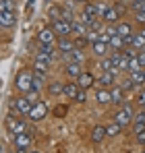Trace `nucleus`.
I'll use <instances>...</instances> for the list:
<instances>
[{
  "instance_id": "1",
  "label": "nucleus",
  "mask_w": 145,
  "mask_h": 153,
  "mask_svg": "<svg viewBox=\"0 0 145 153\" xmlns=\"http://www.w3.org/2000/svg\"><path fill=\"white\" fill-rule=\"evenodd\" d=\"M15 85H17V89L19 91H31V87H33V71H21L17 79H15Z\"/></svg>"
},
{
  "instance_id": "2",
  "label": "nucleus",
  "mask_w": 145,
  "mask_h": 153,
  "mask_svg": "<svg viewBox=\"0 0 145 153\" xmlns=\"http://www.w3.org/2000/svg\"><path fill=\"white\" fill-rule=\"evenodd\" d=\"M6 130L15 137V134H21V132H27V122L19 120L17 116H6Z\"/></svg>"
},
{
  "instance_id": "3",
  "label": "nucleus",
  "mask_w": 145,
  "mask_h": 153,
  "mask_svg": "<svg viewBox=\"0 0 145 153\" xmlns=\"http://www.w3.org/2000/svg\"><path fill=\"white\" fill-rule=\"evenodd\" d=\"M52 29L56 31L58 37H69L72 33V21H67V19H56L52 21Z\"/></svg>"
},
{
  "instance_id": "4",
  "label": "nucleus",
  "mask_w": 145,
  "mask_h": 153,
  "mask_svg": "<svg viewBox=\"0 0 145 153\" xmlns=\"http://www.w3.org/2000/svg\"><path fill=\"white\" fill-rule=\"evenodd\" d=\"M46 116H48V103L46 102H37L31 108V112H29L31 122H40V120H44Z\"/></svg>"
},
{
  "instance_id": "5",
  "label": "nucleus",
  "mask_w": 145,
  "mask_h": 153,
  "mask_svg": "<svg viewBox=\"0 0 145 153\" xmlns=\"http://www.w3.org/2000/svg\"><path fill=\"white\" fill-rule=\"evenodd\" d=\"M13 143H15L17 149H29L31 143H33V134H31V130L21 132V134H15V137H13Z\"/></svg>"
},
{
  "instance_id": "6",
  "label": "nucleus",
  "mask_w": 145,
  "mask_h": 153,
  "mask_svg": "<svg viewBox=\"0 0 145 153\" xmlns=\"http://www.w3.org/2000/svg\"><path fill=\"white\" fill-rule=\"evenodd\" d=\"M116 76H118V68H114V71H104L102 75L97 76V83H99L102 87H112V85L116 83Z\"/></svg>"
},
{
  "instance_id": "7",
  "label": "nucleus",
  "mask_w": 145,
  "mask_h": 153,
  "mask_svg": "<svg viewBox=\"0 0 145 153\" xmlns=\"http://www.w3.org/2000/svg\"><path fill=\"white\" fill-rule=\"evenodd\" d=\"M37 39H40V44H52V46H54V42L58 39V35H56V31H54L52 27H44V29L37 33Z\"/></svg>"
},
{
  "instance_id": "8",
  "label": "nucleus",
  "mask_w": 145,
  "mask_h": 153,
  "mask_svg": "<svg viewBox=\"0 0 145 153\" xmlns=\"http://www.w3.org/2000/svg\"><path fill=\"white\" fill-rule=\"evenodd\" d=\"M114 122H118V124L124 128V126H129L131 122H135V116H133V114H129L124 108H120L118 112H114Z\"/></svg>"
},
{
  "instance_id": "9",
  "label": "nucleus",
  "mask_w": 145,
  "mask_h": 153,
  "mask_svg": "<svg viewBox=\"0 0 145 153\" xmlns=\"http://www.w3.org/2000/svg\"><path fill=\"white\" fill-rule=\"evenodd\" d=\"M56 48H58L60 54L64 56V54H71L77 46H75V42H72L71 37H58V39H56Z\"/></svg>"
},
{
  "instance_id": "10",
  "label": "nucleus",
  "mask_w": 145,
  "mask_h": 153,
  "mask_svg": "<svg viewBox=\"0 0 145 153\" xmlns=\"http://www.w3.org/2000/svg\"><path fill=\"white\" fill-rule=\"evenodd\" d=\"M102 21H104L106 25H116V23H120V13L116 10V6H110V8L106 10V15L102 17Z\"/></svg>"
},
{
  "instance_id": "11",
  "label": "nucleus",
  "mask_w": 145,
  "mask_h": 153,
  "mask_svg": "<svg viewBox=\"0 0 145 153\" xmlns=\"http://www.w3.org/2000/svg\"><path fill=\"white\" fill-rule=\"evenodd\" d=\"M96 102L99 105H108V103H112V93H110V89H106V87H99L96 91Z\"/></svg>"
},
{
  "instance_id": "12",
  "label": "nucleus",
  "mask_w": 145,
  "mask_h": 153,
  "mask_svg": "<svg viewBox=\"0 0 145 153\" xmlns=\"http://www.w3.org/2000/svg\"><path fill=\"white\" fill-rule=\"evenodd\" d=\"M0 23H2V27H15L17 25L15 10H0Z\"/></svg>"
},
{
  "instance_id": "13",
  "label": "nucleus",
  "mask_w": 145,
  "mask_h": 153,
  "mask_svg": "<svg viewBox=\"0 0 145 153\" xmlns=\"http://www.w3.org/2000/svg\"><path fill=\"white\" fill-rule=\"evenodd\" d=\"M93 83H96V76L91 75V73H87V71H83L81 76L77 79V85L81 89H89V87H93Z\"/></svg>"
},
{
  "instance_id": "14",
  "label": "nucleus",
  "mask_w": 145,
  "mask_h": 153,
  "mask_svg": "<svg viewBox=\"0 0 145 153\" xmlns=\"http://www.w3.org/2000/svg\"><path fill=\"white\" fill-rule=\"evenodd\" d=\"M15 102H17V110H19V114H23V116H29V112H31L33 103L27 100V95H21V97H17Z\"/></svg>"
},
{
  "instance_id": "15",
  "label": "nucleus",
  "mask_w": 145,
  "mask_h": 153,
  "mask_svg": "<svg viewBox=\"0 0 145 153\" xmlns=\"http://www.w3.org/2000/svg\"><path fill=\"white\" fill-rule=\"evenodd\" d=\"M108 50H110V46L104 44V42H96V44H91V54H93L96 58H106V56H108Z\"/></svg>"
},
{
  "instance_id": "16",
  "label": "nucleus",
  "mask_w": 145,
  "mask_h": 153,
  "mask_svg": "<svg viewBox=\"0 0 145 153\" xmlns=\"http://www.w3.org/2000/svg\"><path fill=\"white\" fill-rule=\"evenodd\" d=\"M64 73L71 76V79H79L81 76V64L79 62H64Z\"/></svg>"
},
{
  "instance_id": "17",
  "label": "nucleus",
  "mask_w": 145,
  "mask_h": 153,
  "mask_svg": "<svg viewBox=\"0 0 145 153\" xmlns=\"http://www.w3.org/2000/svg\"><path fill=\"white\" fill-rule=\"evenodd\" d=\"M62 60H64V62H79V64H83V60H85V54H83V50L75 48L71 54H64V56H62Z\"/></svg>"
},
{
  "instance_id": "18",
  "label": "nucleus",
  "mask_w": 145,
  "mask_h": 153,
  "mask_svg": "<svg viewBox=\"0 0 145 153\" xmlns=\"http://www.w3.org/2000/svg\"><path fill=\"white\" fill-rule=\"evenodd\" d=\"M48 93L50 95H64V83H60V81L48 83Z\"/></svg>"
},
{
  "instance_id": "19",
  "label": "nucleus",
  "mask_w": 145,
  "mask_h": 153,
  "mask_svg": "<svg viewBox=\"0 0 145 153\" xmlns=\"http://www.w3.org/2000/svg\"><path fill=\"white\" fill-rule=\"evenodd\" d=\"M110 93H112V103H124V89L120 85H114Z\"/></svg>"
},
{
  "instance_id": "20",
  "label": "nucleus",
  "mask_w": 145,
  "mask_h": 153,
  "mask_svg": "<svg viewBox=\"0 0 145 153\" xmlns=\"http://www.w3.org/2000/svg\"><path fill=\"white\" fill-rule=\"evenodd\" d=\"M106 137H108L106 126H93V130H91V141H93V143H102Z\"/></svg>"
},
{
  "instance_id": "21",
  "label": "nucleus",
  "mask_w": 145,
  "mask_h": 153,
  "mask_svg": "<svg viewBox=\"0 0 145 153\" xmlns=\"http://www.w3.org/2000/svg\"><path fill=\"white\" fill-rule=\"evenodd\" d=\"M72 33H77V35L85 37V35L89 33V25H85L81 19H79V21H72Z\"/></svg>"
},
{
  "instance_id": "22",
  "label": "nucleus",
  "mask_w": 145,
  "mask_h": 153,
  "mask_svg": "<svg viewBox=\"0 0 145 153\" xmlns=\"http://www.w3.org/2000/svg\"><path fill=\"white\" fill-rule=\"evenodd\" d=\"M116 33H118L120 37L133 35V25H131V23H126V21H120V23H116Z\"/></svg>"
},
{
  "instance_id": "23",
  "label": "nucleus",
  "mask_w": 145,
  "mask_h": 153,
  "mask_svg": "<svg viewBox=\"0 0 145 153\" xmlns=\"http://www.w3.org/2000/svg\"><path fill=\"white\" fill-rule=\"evenodd\" d=\"M79 85L77 83H64V97H69V100H75L77 97V93H79Z\"/></svg>"
},
{
  "instance_id": "24",
  "label": "nucleus",
  "mask_w": 145,
  "mask_h": 153,
  "mask_svg": "<svg viewBox=\"0 0 145 153\" xmlns=\"http://www.w3.org/2000/svg\"><path fill=\"white\" fill-rule=\"evenodd\" d=\"M35 73H44V75H48V71H50V62H44V60H33V66H31Z\"/></svg>"
},
{
  "instance_id": "25",
  "label": "nucleus",
  "mask_w": 145,
  "mask_h": 153,
  "mask_svg": "<svg viewBox=\"0 0 145 153\" xmlns=\"http://www.w3.org/2000/svg\"><path fill=\"white\" fill-rule=\"evenodd\" d=\"M62 10H64V8H60V6H56V4H50L48 6V17L52 19V21L62 19Z\"/></svg>"
},
{
  "instance_id": "26",
  "label": "nucleus",
  "mask_w": 145,
  "mask_h": 153,
  "mask_svg": "<svg viewBox=\"0 0 145 153\" xmlns=\"http://www.w3.org/2000/svg\"><path fill=\"white\" fill-rule=\"evenodd\" d=\"M110 48H112V50L122 52V50H124V39H122L120 35H114V37L110 39Z\"/></svg>"
},
{
  "instance_id": "27",
  "label": "nucleus",
  "mask_w": 145,
  "mask_h": 153,
  "mask_svg": "<svg viewBox=\"0 0 145 153\" xmlns=\"http://www.w3.org/2000/svg\"><path fill=\"white\" fill-rule=\"evenodd\" d=\"M131 79H133V83H135L137 87H143V85H145V75H143V68H141V71H137V73H131Z\"/></svg>"
},
{
  "instance_id": "28",
  "label": "nucleus",
  "mask_w": 145,
  "mask_h": 153,
  "mask_svg": "<svg viewBox=\"0 0 145 153\" xmlns=\"http://www.w3.org/2000/svg\"><path fill=\"white\" fill-rule=\"evenodd\" d=\"M97 66L102 68V71H114L116 66L112 64V60H110V56H106V58H99V62H97Z\"/></svg>"
},
{
  "instance_id": "29",
  "label": "nucleus",
  "mask_w": 145,
  "mask_h": 153,
  "mask_svg": "<svg viewBox=\"0 0 145 153\" xmlns=\"http://www.w3.org/2000/svg\"><path fill=\"white\" fill-rule=\"evenodd\" d=\"M37 54L52 58V56H54V46H52V44H40V50H37Z\"/></svg>"
},
{
  "instance_id": "30",
  "label": "nucleus",
  "mask_w": 145,
  "mask_h": 153,
  "mask_svg": "<svg viewBox=\"0 0 145 153\" xmlns=\"http://www.w3.org/2000/svg\"><path fill=\"white\" fill-rule=\"evenodd\" d=\"M133 48H135V50H145V37L141 33H135V37H133Z\"/></svg>"
},
{
  "instance_id": "31",
  "label": "nucleus",
  "mask_w": 145,
  "mask_h": 153,
  "mask_svg": "<svg viewBox=\"0 0 145 153\" xmlns=\"http://www.w3.org/2000/svg\"><path fill=\"white\" fill-rule=\"evenodd\" d=\"M122 126L118 124V122H112V124H108L106 126V132H108V137H116V134H120Z\"/></svg>"
},
{
  "instance_id": "32",
  "label": "nucleus",
  "mask_w": 145,
  "mask_h": 153,
  "mask_svg": "<svg viewBox=\"0 0 145 153\" xmlns=\"http://www.w3.org/2000/svg\"><path fill=\"white\" fill-rule=\"evenodd\" d=\"M122 58H124V54H122V52H118V50H114V52H112V54H110V60H112V64H114L116 68L120 66ZM118 71H120V68H118Z\"/></svg>"
},
{
  "instance_id": "33",
  "label": "nucleus",
  "mask_w": 145,
  "mask_h": 153,
  "mask_svg": "<svg viewBox=\"0 0 145 153\" xmlns=\"http://www.w3.org/2000/svg\"><path fill=\"white\" fill-rule=\"evenodd\" d=\"M83 13L96 19V17H97V6H96V4H91V2H87V4H83Z\"/></svg>"
},
{
  "instance_id": "34",
  "label": "nucleus",
  "mask_w": 145,
  "mask_h": 153,
  "mask_svg": "<svg viewBox=\"0 0 145 153\" xmlns=\"http://www.w3.org/2000/svg\"><path fill=\"white\" fill-rule=\"evenodd\" d=\"M137 71H141V64H139L137 56H133L131 62H129V75H131V73H137Z\"/></svg>"
},
{
  "instance_id": "35",
  "label": "nucleus",
  "mask_w": 145,
  "mask_h": 153,
  "mask_svg": "<svg viewBox=\"0 0 145 153\" xmlns=\"http://www.w3.org/2000/svg\"><path fill=\"white\" fill-rule=\"evenodd\" d=\"M15 6H17L15 0H2L0 2V10H15Z\"/></svg>"
},
{
  "instance_id": "36",
  "label": "nucleus",
  "mask_w": 145,
  "mask_h": 153,
  "mask_svg": "<svg viewBox=\"0 0 145 153\" xmlns=\"http://www.w3.org/2000/svg\"><path fill=\"white\" fill-rule=\"evenodd\" d=\"M85 37H87V42H89V46H91V44L99 42V31H93V29H89V33H87Z\"/></svg>"
},
{
  "instance_id": "37",
  "label": "nucleus",
  "mask_w": 145,
  "mask_h": 153,
  "mask_svg": "<svg viewBox=\"0 0 145 153\" xmlns=\"http://www.w3.org/2000/svg\"><path fill=\"white\" fill-rule=\"evenodd\" d=\"M137 103H139L141 108H145V85H143V87H139V93H137Z\"/></svg>"
},
{
  "instance_id": "38",
  "label": "nucleus",
  "mask_w": 145,
  "mask_h": 153,
  "mask_svg": "<svg viewBox=\"0 0 145 153\" xmlns=\"http://www.w3.org/2000/svg\"><path fill=\"white\" fill-rule=\"evenodd\" d=\"M75 102H79V103H85V102H87V89H79V93H77Z\"/></svg>"
},
{
  "instance_id": "39",
  "label": "nucleus",
  "mask_w": 145,
  "mask_h": 153,
  "mask_svg": "<svg viewBox=\"0 0 145 153\" xmlns=\"http://www.w3.org/2000/svg\"><path fill=\"white\" fill-rule=\"evenodd\" d=\"M89 29H93V31H104V21H99V19H93V23L89 25Z\"/></svg>"
},
{
  "instance_id": "40",
  "label": "nucleus",
  "mask_w": 145,
  "mask_h": 153,
  "mask_svg": "<svg viewBox=\"0 0 145 153\" xmlns=\"http://www.w3.org/2000/svg\"><path fill=\"white\" fill-rule=\"evenodd\" d=\"M120 87H122V89H124V91H126V89H135L137 85H135V83H133V79L129 76V79H124V81H122V83H120Z\"/></svg>"
},
{
  "instance_id": "41",
  "label": "nucleus",
  "mask_w": 145,
  "mask_h": 153,
  "mask_svg": "<svg viewBox=\"0 0 145 153\" xmlns=\"http://www.w3.org/2000/svg\"><path fill=\"white\" fill-rule=\"evenodd\" d=\"M135 23H139V25L145 27V10H139V13H135Z\"/></svg>"
},
{
  "instance_id": "42",
  "label": "nucleus",
  "mask_w": 145,
  "mask_h": 153,
  "mask_svg": "<svg viewBox=\"0 0 145 153\" xmlns=\"http://www.w3.org/2000/svg\"><path fill=\"white\" fill-rule=\"evenodd\" d=\"M96 6H97V17H104V15H106V10L110 8V6H106L104 2H96Z\"/></svg>"
},
{
  "instance_id": "43",
  "label": "nucleus",
  "mask_w": 145,
  "mask_h": 153,
  "mask_svg": "<svg viewBox=\"0 0 145 153\" xmlns=\"http://www.w3.org/2000/svg\"><path fill=\"white\" fill-rule=\"evenodd\" d=\"M133 130H135V134L137 132H145V122H133Z\"/></svg>"
},
{
  "instance_id": "44",
  "label": "nucleus",
  "mask_w": 145,
  "mask_h": 153,
  "mask_svg": "<svg viewBox=\"0 0 145 153\" xmlns=\"http://www.w3.org/2000/svg\"><path fill=\"white\" fill-rule=\"evenodd\" d=\"M137 60H139L141 68H145V50H137Z\"/></svg>"
},
{
  "instance_id": "45",
  "label": "nucleus",
  "mask_w": 145,
  "mask_h": 153,
  "mask_svg": "<svg viewBox=\"0 0 145 153\" xmlns=\"http://www.w3.org/2000/svg\"><path fill=\"white\" fill-rule=\"evenodd\" d=\"M135 122H145V108L139 110V112H135Z\"/></svg>"
},
{
  "instance_id": "46",
  "label": "nucleus",
  "mask_w": 145,
  "mask_h": 153,
  "mask_svg": "<svg viewBox=\"0 0 145 153\" xmlns=\"http://www.w3.org/2000/svg\"><path fill=\"white\" fill-rule=\"evenodd\" d=\"M110 39H112V35H108L106 31H102V33H99V42H104V44H108V46H110Z\"/></svg>"
},
{
  "instance_id": "47",
  "label": "nucleus",
  "mask_w": 145,
  "mask_h": 153,
  "mask_svg": "<svg viewBox=\"0 0 145 153\" xmlns=\"http://www.w3.org/2000/svg\"><path fill=\"white\" fill-rule=\"evenodd\" d=\"M135 137H137V143H139V145H143V147H145V132H137Z\"/></svg>"
},
{
  "instance_id": "48",
  "label": "nucleus",
  "mask_w": 145,
  "mask_h": 153,
  "mask_svg": "<svg viewBox=\"0 0 145 153\" xmlns=\"http://www.w3.org/2000/svg\"><path fill=\"white\" fill-rule=\"evenodd\" d=\"M72 2H79V4H87L89 0H72Z\"/></svg>"
},
{
  "instance_id": "49",
  "label": "nucleus",
  "mask_w": 145,
  "mask_h": 153,
  "mask_svg": "<svg viewBox=\"0 0 145 153\" xmlns=\"http://www.w3.org/2000/svg\"><path fill=\"white\" fill-rule=\"evenodd\" d=\"M17 153H29V149H17Z\"/></svg>"
},
{
  "instance_id": "50",
  "label": "nucleus",
  "mask_w": 145,
  "mask_h": 153,
  "mask_svg": "<svg viewBox=\"0 0 145 153\" xmlns=\"http://www.w3.org/2000/svg\"><path fill=\"white\" fill-rule=\"evenodd\" d=\"M139 33H141V35H143V37H145V27H143V29H141V31H139Z\"/></svg>"
},
{
  "instance_id": "51",
  "label": "nucleus",
  "mask_w": 145,
  "mask_h": 153,
  "mask_svg": "<svg viewBox=\"0 0 145 153\" xmlns=\"http://www.w3.org/2000/svg\"><path fill=\"white\" fill-rule=\"evenodd\" d=\"M29 153H40V151H35V149H29Z\"/></svg>"
},
{
  "instance_id": "52",
  "label": "nucleus",
  "mask_w": 145,
  "mask_h": 153,
  "mask_svg": "<svg viewBox=\"0 0 145 153\" xmlns=\"http://www.w3.org/2000/svg\"><path fill=\"white\" fill-rule=\"evenodd\" d=\"M143 153H145V151H143Z\"/></svg>"
}]
</instances>
